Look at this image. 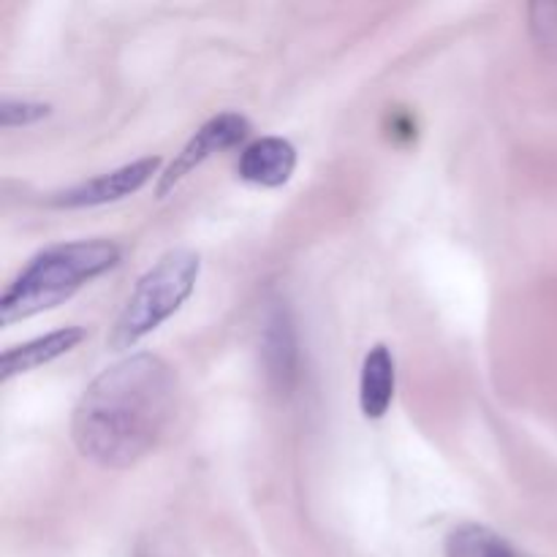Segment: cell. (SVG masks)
I'll use <instances>...</instances> for the list:
<instances>
[{"mask_svg":"<svg viewBox=\"0 0 557 557\" xmlns=\"http://www.w3.org/2000/svg\"><path fill=\"white\" fill-rule=\"evenodd\" d=\"M174 406V370L156 354H134L92 379L76 403L71 435L85 460L123 471L156 449Z\"/></svg>","mask_w":557,"mask_h":557,"instance_id":"6da1fadb","label":"cell"},{"mask_svg":"<svg viewBox=\"0 0 557 557\" xmlns=\"http://www.w3.org/2000/svg\"><path fill=\"white\" fill-rule=\"evenodd\" d=\"M120 248L107 239H79L47 248L9 283L0 297V321H14L52 310L74 297L82 286L117 267Z\"/></svg>","mask_w":557,"mask_h":557,"instance_id":"7a4b0ae2","label":"cell"},{"mask_svg":"<svg viewBox=\"0 0 557 557\" xmlns=\"http://www.w3.org/2000/svg\"><path fill=\"white\" fill-rule=\"evenodd\" d=\"M199 272L201 261L194 250H169L166 256H161L125 299L107 337V346L112 351H125L158 330L163 321L172 319L194 294Z\"/></svg>","mask_w":557,"mask_h":557,"instance_id":"3957f363","label":"cell"},{"mask_svg":"<svg viewBox=\"0 0 557 557\" xmlns=\"http://www.w3.org/2000/svg\"><path fill=\"white\" fill-rule=\"evenodd\" d=\"M248 134H250V123L237 112H223L218 114V117L207 120V123L190 136L188 145L177 152V158L169 163L166 172L158 177V185H156L158 199L172 194V190L177 188V185L194 172V169H199L207 158H212L221 150H228V147H237Z\"/></svg>","mask_w":557,"mask_h":557,"instance_id":"277c9868","label":"cell"},{"mask_svg":"<svg viewBox=\"0 0 557 557\" xmlns=\"http://www.w3.org/2000/svg\"><path fill=\"white\" fill-rule=\"evenodd\" d=\"M158 169H161V158H141V161L125 163V166L114 169V172L98 174V177L87 180V183L60 190V194H54L52 205L76 210V207H101L109 205V201H120L145 188L156 177Z\"/></svg>","mask_w":557,"mask_h":557,"instance_id":"5b68a950","label":"cell"},{"mask_svg":"<svg viewBox=\"0 0 557 557\" xmlns=\"http://www.w3.org/2000/svg\"><path fill=\"white\" fill-rule=\"evenodd\" d=\"M294 169H297V150L281 136L256 139L253 145L245 147L237 163L239 177L259 188H281L292 180Z\"/></svg>","mask_w":557,"mask_h":557,"instance_id":"8992f818","label":"cell"},{"mask_svg":"<svg viewBox=\"0 0 557 557\" xmlns=\"http://www.w3.org/2000/svg\"><path fill=\"white\" fill-rule=\"evenodd\" d=\"M82 341H85V330L82 326H65V330L49 332V335L36 337V341L9 348L3 354V359H0V379L9 381L14 375L30 373V370L41 368V364L54 362L63 354L74 351Z\"/></svg>","mask_w":557,"mask_h":557,"instance_id":"52a82bcc","label":"cell"},{"mask_svg":"<svg viewBox=\"0 0 557 557\" xmlns=\"http://www.w3.org/2000/svg\"><path fill=\"white\" fill-rule=\"evenodd\" d=\"M395 400V357L386 346H373L364 354L359 375V408L364 419H381Z\"/></svg>","mask_w":557,"mask_h":557,"instance_id":"ba28073f","label":"cell"},{"mask_svg":"<svg viewBox=\"0 0 557 557\" xmlns=\"http://www.w3.org/2000/svg\"><path fill=\"white\" fill-rule=\"evenodd\" d=\"M264 362L270 379H275L283 389L292 386L294 362H297V341L286 308H272L264 326Z\"/></svg>","mask_w":557,"mask_h":557,"instance_id":"9c48e42d","label":"cell"},{"mask_svg":"<svg viewBox=\"0 0 557 557\" xmlns=\"http://www.w3.org/2000/svg\"><path fill=\"white\" fill-rule=\"evenodd\" d=\"M446 557H517L511 544L490 528L466 522L446 539Z\"/></svg>","mask_w":557,"mask_h":557,"instance_id":"30bf717a","label":"cell"},{"mask_svg":"<svg viewBox=\"0 0 557 557\" xmlns=\"http://www.w3.org/2000/svg\"><path fill=\"white\" fill-rule=\"evenodd\" d=\"M531 33L544 52H557V3H533L528 9Z\"/></svg>","mask_w":557,"mask_h":557,"instance_id":"8fae6325","label":"cell"},{"mask_svg":"<svg viewBox=\"0 0 557 557\" xmlns=\"http://www.w3.org/2000/svg\"><path fill=\"white\" fill-rule=\"evenodd\" d=\"M49 114V103L38 101H11L5 98L0 103V125L3 128H20V125H33Z\"/></svg>","mask_w":557,"mask_h":557,"instance_id":"7c38bea8","label":"cell"}]
</instances>
